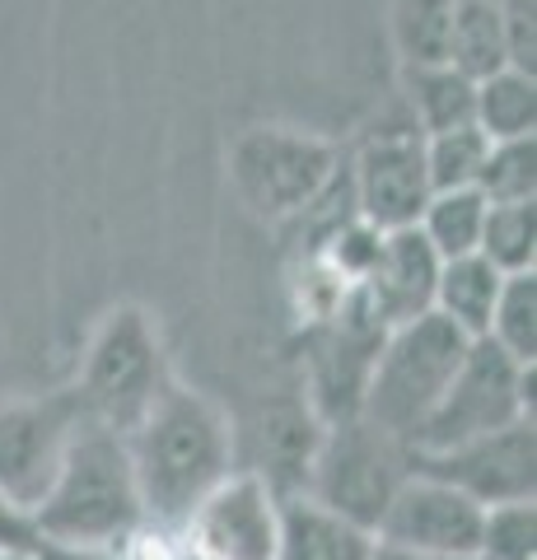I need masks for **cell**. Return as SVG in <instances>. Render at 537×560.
<instances>
[{
  "mask_svg": "<svg viewBox=\"0 0 537 560\" xmlns=\"http://www.w3.org/2000/svg\"><path fill=\"white\" fill-rule=\"evenodd\" d=\"M141 490L145 528L183 533L187 514L234 471V425L206 393L168 378L122 434Z\"/></svg>",
  "mask_w": 537,
  "mask_h": 560,
  "instance_id": "1",
  "label": "cell"
},
{
  "mask_svg": "<svg viewBox=\"0 0 537 560\" xmlns=\"http://www.w3.org/2000/svg\"><path fill=\"white\" fill-rule=\"evenodd\" d=\"M33 528L61 547H122L145 528L127 440L98 420H80L47 495L33 504Z\"/></svg>",
  "mask_w": 537,
  "mask_h": 560,
  "instance_id": "2",
  "label": "cell"
},
{
  "mask_svg": "<svg viewBox=\"0 0 537 560\" xmlns=\"http://www.w3.org/2000/svg\"><path fill=\"white\" fill-rule=\"evenodd\" d=\"M467 346L472 341L440 313H421L402 327H388L378 341L360 416L411 444V434L425 425V416L440 407L444 388L454 383Z\"/></svg>",
  "mask_w": 537,
  "mask_h": 560,
  "instance_id": "3",
  "label": "cell"
},
{
  "mask_svg": "<svg viewBox=\"0 0 537 560\" xmlns=\"http://www.w3.org/2000/svg\"><path fill=\"white\" fill-rule=\"evenodd\" d=\"M168 378L173 374L154 318L141 304H117L90 331V346L80 355L75 397L90 420L127 434Z\"/></svg>",
  "mask_w": 537,
  "mask_h": 560,
  "instance_id": "4",
  "label": "cell"
},
{
  "mask_svg": "<svg viewBox=\"0 0 537 560\" xmlns=\"http://www.w3.org/2000/svg\"><path fill=\"white\" fill-rule=\"evenodd\" d=\"M407 477H411V448L397 434L370 425L365 416H346L323 425L300 495L318 500L341 518L374 533L388 500Z\"/></svg>",
  "mask_w": 537,
  "mask_h": 560,
  "instance_id": "5",
  "label": "cell"
},
{
  "mask_svg": "<svg viewBox=\"0 0 537 560\" xmlns=\"http://www.w3.org/2000/svg\"><path fill=\"white\" fill-rule=\"evenodd\" d=\"M341 168V150L327 136L300 127H248L230 145V187L257 220L290 224L314 206Z\"/></svg>",
  "mask_w": 537,
  "mask_h": 560,
  "instance_id": "6",
  "label": "cell"
},
{
  "mask_svg": "<svg viewBox=\"0 0 537 560\" xmlns=\"http://www.w3.org/2000/svg\"><path fill=\"white\" fill-rule=\"evenodd\" d=\"M533 378L537 364H518L491 337H477L467 346L454 383L444 388L440 407L425 416V425L411 434V453H444L467 444L477 434L505 430L514 420H533Z\"/></svg>",
  "mask_w": 537,
  "mask_h": 560,
  "instance_id": "7",
  "label": "cell"
},
{
  "mask_svg": "<svg viewBox=\"0 0 537 560\" xmlns=\"http://www.w3.org/2000/svg\"><path fill=\"white\" fill-rule=\"evenodd\" d=\"M378 341H384V327L370 318V308L355 300V290L332 313L314 318L304 337V401L323 425L360 416Z\"/></svg>",
  "mask_w": 537,
  "mask_h": 560,
  "instance_id": "8",
  "label": "cell"
},
{
  "mask_svg": "<svg viewBox=\"0 0 537 560\" xmlns=\"http://www.w3.org/2000/svg\"><path fill=\"white\" fill-rule=\"evenodd\" d=\"M80 420L90 416H84L75 388L5 401L0 407V495L33 514V504L47 495L51 477H57Z\"/></svg>",
  "mask_w": 537,
  "mask_h": 560,
  "instance_id": "9",
  "label": "cell"
},
{
  "mask_svg": "<svg viewBox=\"0 0 537 560\" xmlns=\"http://www.w3.org/2000/svg\"><path fill=\"white\" fill-rule=\"evenodd\" d=\"M192 560H276L281 495L257 471H230L183 523Z\"/></svg>",
  "mask_w": 537,
  "mask_h": 560,
  "instance_id": "10",
  "label": "cell"
},
{
  "mask_svg": "<svg viewBox=\"0 0 537 560\" xmlns=\"http://www.w3.org/2000/svg\"><path fill=\"white\" fill-rule=\"evenodd\" d=\"M411 471H425V477L463 490V495L477 500L481 510L533 500L537 430H533V420H514L505 430L477 434V440L454 444L444 453H411Z\"/></svg>",
  "mask_w": 537,
  "mask_h": 560,
  "instance_id": "11",
  "label": "cell"
},
{
  "mask_svg": "<svg viewBox=\"0 0 537 560\" xmlns=\"http://www.w3.org/2000/svg\"><path fill=\"white\" fill-rule=\"evenodd\" d=\"M481 523H487V510H481L477 500H467L463 490L425 477V471H411V477L397 486V495L388 500L374 537L384 541V547H402V551H421V556L477 560Z\"/></svg>",
  "mask_w": 537,
  "mask_h": 560,
  "instance_id": "12",
  "label": "cell"
},
{
  "mask_svg": "<svg viewBox=\"0 0 537 560\" xmlns=\"http://www.w3.org/2000/svg\"><path fill=\"white\" fill-rule=\"evenodd\" d=\"M346 168H351L355 215L374 224L378 234L411 230L421 220L425 201L435 197L425 173V145L416 131H388L365 140Z\"/></svg>",
  "mask_w": 537,
  "mask_h": 560,
  "instance_id": "13",
  "label": "cell"
},
{
  "mask_svg": "<svg viewBox=\"0 0 537 560\" xmlns=\"http://www.w3.org/2000/svg\"><path fill=\"white\" fill-rule=\"evenodd\" d=\"M435 280H440V257L411 224V230H393L378 238V253L370 271L360 276L355 300L388 331L421 318V313H435Z\"/></svg>",
  "mask_w": 537,
  "mask_h": 560,
  "instance_id": "14",
  "label": "cell"
},
{
  "mask_svg": "<svg viewBox=\"0 0 537 560\" xmlns=\"http://www.w3.org/2000/svg\"><path fill=\"white\" fill-rule=\"evenodd\" d=\"M374 547L378 537L370 528L341 518L327 504L308 495H281L276 560H374Z\"/></svg>",
  "mask_w": 537,
  "mask_h": 560,
  "instance_id": "15",
  "label": "cell"
},
{
  "mask_svg": "<svg viewBox=\"0 0 537 560\" xmlns=\"http://www.w3.org/2000/svg\"><path fill=\"white\" fill-rule=\"evenodd\" d=\"M510 5L514 0H448L444 61L463 70L467 80H481L500 66H510Z\"/></svg>",
  "mask_w": 537,
  "mask_h": 560,
  "instance_id": "16",
  "label": "cell"
},
{
  "mask_svg": "<svg viewBox=\"0 0 537 560\" xmlns=\"http://www.w3.org/2000/svg\"><path fill=\"white\" fill-rule=\"evenodd\" d=\"M505 285V271H495L481 253L467 257H448L440 261V280H435V313L448 318L467 341L487 337L491 331V313Z\"/></svg>",
  "mask_w": 537,
  "mask_h": 560,
  "instance_id": "17",
  "label": "cell"
},
{
  "mask_svg": "<svg viewBox=\"0 0 537 560\" xmlns=\"http://www.w3.org/2000/svg\"><path fill=\"white\" fill-rule=\"evenodd\" d=\"M402 98L411 108V131H421V136L454 131V127L472 121L477 80H467L463 70H454L448 61L402 66Z\"/></svg>",
  "mask_w": 537,
  "mask_h": 560,
  "instance_id": "18",
  "label": "cell"
},
{
  "mask_svg": "<svg viewBox=\"0 0 537 560\" xmlns=\"http://www.w3.org/2000/svg\"><path fill=\"white\" fill-rule=\"evenodd\" d=\"M472 121L487 140H514V136H533L537 127V80L518 66H500L491 75L477 80V98H472Z\"/></svg>",
  "mask_w": 537,
  "mask_h": 560,
  "instance_id": "19",
  "label": "cell"
},
{
  "mask_svg": "<svg viewBox=\"0 0 537 560\" xmlns=\"http://www.w3.org/2000/svg\"><path fill=\"white\" fill-rule=\"evenodd\" d=\"M487 197H481L477 187H463V191H435V197L425 201L421 220H416V230L421 238L435 248L440 261L448 257H467L477 253L481 243V224H487Z\"/></svg>",
  "mask_w": 537,
  "mask_h": 560,
  "instance_id": "20",
  "label": "cell"
},
{
  "mask_svg": "<svg viewBox=\"0 0 537 560\" xmlns=\"http://www.w3.org/2000/svg\"><path fill=\"white\" fill-rule=\"evenodd\" d=\"M477 253L505 276L537 271V201L487 206V224H481Z\"/></svg>",
  "mask_w": 537,
  "mask_h": 560,
  "instance_id": "21",
  "label": "cell"
},
{
  "mask_svg": "<svg viewBox=\"0 0 537 560\" xmlns=\"http://www.w3.org/2000/svg\"><path fill=\"white\" fill-rule=\"evenodd\" d=\"M487 337L518 364H537V271H514L500 285Z\"/></svg>",
  "mask_w": 537,
  "mask_h": 560,
  "instance_id": "22",
  "label": "cell"
},
{
  "mask_svg": "<svg viewBox=\"0 0 537 560\" xmlns=\"http://www.w3.org/2000/svg\"><path fill=\"white\" fill-rule=\"evenodd\" d=\"M421 145H425L430 187L435 191H463V187H477L491 140H487V131H481L477 121H467V127H454V131L421 136Z\"/></svg>",
  "mask_w": 537,
  "mask_h": 560,
  "instance_id": "23",
  "label": "cell"
},
{
  "mask_svg": "<svg viewBox=\"0 0 537 560\" xmlns=\"http://www.w3.org/2000/svg\"><path fill=\"white\" fill-rule=\"evenodd\" d=\"M388 28L402 66L444 61L448 0H388Z\"/></svg>",
  "mask_w": 537,
  "mask_h": 560,
  "instance_id": "24",
  "label": "cell"
},
{
  "mask_svg": "<svg viewBox=\"0 0 537 560\" xmlns=\"http://www.w3.org/2000/svg\"><path fill=\"white\" fill-rule=\"evenodd\" d=\"M477 191L491 206L500 201H537V136L491 140L487 164H481Z\"/></svg>",
  "mask_w": 537,
  "mask_h": 560,
  "instance_id": "25",
  "label": "cell"
},
{
  "mask_svg": "<svg viewBox=\"0 0 537 560\" xmlns=\"http://www.w3.org/2000/svg\"><path fill=\"white\" fill-rule=\"evenodd\" d=\"M537 551V510L533 500L491 504L481 523V551L477 560H533Z\"/></svg>",
  "mask_w": 537,
  "mask_h": 560,
  "instance_id": "26",
  "label": "cell"
},
{
  "mask_svg": "<svg viewBox=\"0 0 537 560\" xmlns=\"http://www.w3.org/2000/svg\"><path fill=\"white\" fill-rule=\"evenodd\" d=\"M38 541H43V533L33 528V514L0 495V556H24L28 560L33 551H38Z\"/></svg>",
  "mask_w": 537,
  "mask_h": 560,
  "instance_id": "27",
  "label": "cell"
},
{
  "mask_svg": "<svg viewBox=\"0 0 537 560\" xmlns=\"http://www.w3.org/2000/svg\"><path fill=\"white\" fill-rule=\"evenodd\" d=\"M28 560H127V556H117L108 547H61V541H38V551H33Z\"/></svg>",
  "mask_w": 537,
  "mask_h": 560,
  "instance_id": "28",
  "label": "cell"
},
{
  "mask_svg": "<svg viewBox=\"0 0 537 560\" xmlns=\"http://www.w3.org/2000/svg\"><path fill=\"white\" fill-rule=\"evenodd\" d=\"M374 560H454V556H421V551H402V547H374Z\"/></svg>",
  "mask_w": 537,
  "mask_h": 560,
  "instance_id": "29",
  "label": "cell"
}]
</instances>
